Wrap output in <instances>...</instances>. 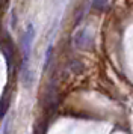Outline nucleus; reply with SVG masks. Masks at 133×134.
Wrapping results in <instances>:
<instances>
[{"label": "nucleus", "instance_id": "3", "mask_svg": "<svg viewBox=\"0 0 133 134\" xmlns=\"http://www.w3.org/2000/svg\"><path fill=\"white\" fill-rule=\"evenodd\" d=\"M11 128H12V118L8 116L3 121V127H2V134H11Z\"/></svg>", "mask_w": 133, "mask_h": 134}, {"label": "nucleus", "instance_id": "6", "mask_svg": "<svg viewBox=\"0 0 133 134\" xmlns=\"http://www.w3.org/2000/svg\"><path fill=\"white\" fill-rule=\"evenodd\" d=\"M52 51H53V48H52V47H48V50H47V54H45V68H47L48 62H50V54H52Z\"/></svg>", "mask_w": 133, "mask_h": 134}, {"label": "nucleus", "instance_id": "1", "mask_svg": "<svg viewBox=\"0 0 133 134\" xmlns=\"http://www.w3.org/2000/svg\"><path fill=\"white\" fill-rule=\"evenodd\" d=\"M35 39V27L30 23L26 27V32L23 33L21 38V53H23V63H29L30 51H32V44Z\"/></svg>", "mask_w": 133, "mask_h": 134}, {"label": "nucleus", "instance_id": "4", "mask_svg": "<svg viewBox=\"0 0 133 134\" xmlns=\"http://www.w3.org/2000/svg\"><path fill=\"white\" fill-rule=\"evenodd\" d=\"M109 0H92V8L95 11H103V9H106Z\"/></svg>", "mask_w": 133, "mask_h": 134}, {"label": "nucleus", "instance_id": "2", "mask_svg": "<svg viewBox=\"0 0 133 134\" xmlns=\"http://www.w3.org/2000/svg\"><path fill=\"white\" fill-rule=\"evenodd\" d=\"M88 42H89V35L86 29H79L74 35H73V44L77 48H88Z\"/></svg>", "mask_w": 133, "mask_h": 134}, {"label": "nucleus", "instance_id": "5", "mask_svg": "<svg viewBox=\"0 0 133 134\" xmlns=\"http://www.w3.org/2000/svg\"><path fill=\"white\" fill-rule=\"evenodd\" d=\"M6 107H8V99H2V101H0V118L6 113L5 111Z\"/></svg>", "mask_w": 133, "mask_h": 134}]
</instances>
